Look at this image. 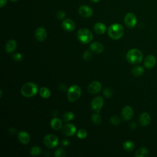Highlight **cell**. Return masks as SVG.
<instances>
[{
  "mask_svg": "<svg viewBox=\"0 0 157 157\" xmlns=\"http://www.w3.org/2000/svg\"><path fill=\"white\" fill-rule=\"evenodd\" d=\"M38 86L33 82L25 84L21 88L22 95L26 98H30L35 96L38 92Z\"/></svg>",
  "mask_w": 157,
  "mask_h": 157,
  "instance_id": "cell-1",
  "label": "cell"
},
{
  "mask_svg": "<svg viewBox=\"0 0 157 157\" xmlns=\"http://www.w3.org/2000/svg\"><path fill=\"white\" fill-rule=\"evenodd\" d=\"M108 35L114 40L120 39L124 34V29L119 24H112L108 28Z\"/></svg>",
  "mask_w": 157,
  "mask_h": 157,
  "instance_id": "cell-2",
  "label": "cell"
},
{
  "mask_svg": "<svg viewBox=\"0 0 157 157\" xmlns=\"http://www.w3.org/2000/svg\"><path fill=\"white\" fill-rule=\"evenodd\" d=\"M142 53L137 49H132L126 53V59L131 64H137L142 60Z\"/></svg>",
  "mask_w": 157,
  "mask_h": 157,
  "instance_id": "cell-3",
  "label": "cell"
},
{
  "mask_svg": "<svg viewBox=\"0 0 157 157\" xmlns=\"http://www.w3.org/2000/svg\"><path fill=\"white\" fill-rule=\"evenodd\" d=\"M93 38L92 33L87 28H82L77 32V38L82 44H86L90 42Z\"/></svg>",
  "mask_w": 157,
  "mask_h": 157,
  "instance_id": "cell-4",
  "label": "cell"
},
{
  "mask_svg": "<svg viewBox=\"0 0 157 157\" xmlns=\"http://www.w3.org/2000/svg\"><path fill=\"white\" fill-rule=\"evenodd\" d=\"M81 95V89L77 86H72L68 90L67 97L70 102L76 101Z\"/></svg>",
  "mask_w": 157,
  "mask_h": 157,
  "instance_id": "cell-5",
  "label": "cell"
},
{
  "mask_svg": "<svg viewBox=\"0 0 157 157\" xmlns=\"http://www.w3.org/2000/svg\"><path fill=\"white\" fill-rule=\"evenodd\" d=\"M44 144L49 148H53L58 144V139L54 134H47L44 138Z\"/></svg>",
  "mask_w": 157,
  "mask_h": 157,
  "instance_id": "cell-6",
  "label": "cell"
},
{
  "mask_svg": "<svg viewBox=\"0 0 157 157\" xmlns=\"http://www.w3.org/2000/svg\"><path fill=\"white\" fill-rule=\"evenodd\" d=\"M104 105L103 98L101 97H95L92 101L91 108L95 112L100 113Z\"/></svg>",
  "mask_w": 157,
  "mask_h": 157,
  "instance_id": "cell-7",
  "label": "cell"
},
{
  "mask_svg": "<svg viewBox=\"0 0 157 157\" xmlns=\"http://www.w3.org/2000/svg\"><path fill=\"white\" fill-rule=\"evenodd\" d=\"M124 23L128 28H134L137 24V19L136 16L131 13L126 14L124 19Z\"/></svg>",
  "mask_w": 157,
  "mask_h": 157,
  "instance_id": "cell-8",
  "label": "cell"
},
{
  "mask_svg": "<svg viewBox=\"0 0 157 157\" xmlns=\"http://www.w3.org/2000/svg\"><path fill=\"white\" fill-rule=\"evenodd\" d=\"M77 131L76 127L72 123H68L62 127L63 133L67 136H72L75 134Z\"/></svg>",
  "mask_w": 157,
  "mask_h": 157,
  "instance_id": "cell-9",
  "label": "cell"
},
{
  "mask_svg": "<svg viewBox=\"0 0 157 157\" xmlns=\"http://www.w3.org/2000/svg\"><path fill=\"white\" fill-rule=\"evenodd\" d=\"M102 89L101 84L98 81H94L90 84L88 87V91L91 94H97Z\"/></svg>",
  "mask_w": 157,
  "mask_h": 157,
  "instance_id": "cell-10",
  "label": "cell"
},
{
  "mask_svg": "<svg viewBox=\"0 0 157 157\" xmlns=\"http://www.w3.org/2000/svg\"><path fill=\"white\" fill-rule=\"evenodd\" d=\"M90 49L93 53L99 54V53H102L104 51V47L101 42H98V41H95L90 44Z\"/></svg>",
  "mask_w": 157,
  "mask_h": 157,
  "instance_id": "cell-11",
  "label": "cell"
},
{
  "mask_svg": "<svg viewBox=\"0 0 157 157\" xmlns=\"http://www.w3.org/2000/svg\"><path fill=\"white\" fill-rule=\"evenodd\" d=\"M35 37H36V39L39 42L44 41L47 38V32L46 29L42 27L38 28L36 30Z\"/></svg>",
  "mask_w": 157,
  "mask_h": 157,
  "instance_id": "cell-12",
  "label": "cell"
},
{
  "mask_svg": "<svg viewBox=\"0 0 157 157\" xmlns=\"http://www.w3.org/2000/svg\"><path fill=\"white\" fill-rule=\"evenodd\" d=\"M133 110L131 107L126 106L122 111V115L124 120H130L133 116Z\"/></svg>",
  "mask_w": 157,
  "mask_h": 157,
  "instance_id": "cell-13",
  "label": "cell"
},
{
  "mask_svg": "<svg viewBox=\"0 0 157 157\" xmlns=\"http://www.w3.org/2000/svg\"><path fill=\"white\" fill-rule=\"evenodd\" d=\"M78 13L84 17L89 18L93 15V11L87 6H82L78 9Z\"/></svg>",
  "mask_w": 157,
  "mask_h": 157,
  "instance_id": "cell-14",
  "label": "cell"
},
{
  "mask_svg": "<svg viewBox=\"0 0 157 157\" xmlns=\"http://www.w3.org/2000/svg\"><path fill=\"white\" fill-rule=\"evenodd\" d=\"M63 28L68 32L72 31L75 29V23L71 19H64L62 22Z\"/></svg>",
  "mask_w": 157,
  "mask_h": 157,
  "instance_id": "cell-15",
  "label": "cell"
},
{
  "mask_svg": "<svg viewBox=\"0 0 157 157\" xmlns=\"http://www.w3.org/2000/svg\"><path fill=\"white\" fill-rule=\"evenodd\" d=\"M156 58L153 55H147L144 60V66L148 69L153 68L156 64Z\"/></svg>",
  "mask_w": 157,
  "mask_h": 157,
  "instance_id": "cell-16",
  "label": "cell"
},
{
  "mask_svg": "<svg viewBox=\"0 0 157 157\" xmlns=\"http://www.w3.org/2000/svg\"><path fill=\"white\" fill-rule=\"evenodd\" d=\"M18 138L20 142L25 145L28 144L30 141V136L29 134L25 131H22L18 133Z\"/></svg>",
  "mask_w": 157,
  "mask_h": 157,
  "instance_id": "cell-17",
  "label": "cell"
},
{
  "mask_svg": "<svg viewBox=\"0 0 157 157\" xmlns=\"http://www.w3.org/2000/svg\"><path fill=\"white\" fill-rule=\"evenodd\" d=\"M151 119L150 115L147 112H143L141 114L139 119V123L141 126H145L148 125L150 122Z\"/></svg>",
  "mask_w": 157,
  "mask_h": 157,
  "instance_id": "cell-18",
  "label": "cell"
},
{
  "mask_svg": "<svg viewBox=\"0 0 157 157\" xmlns=\"http://www.w3.org/2000/svg\"><path fill=\"white\" fill-rule=\"evenodd\" d=\"M16 48H17V42L14 40L10 39L6 42L5 49L8 53H11L14 52L16 50Z\"/></svg>",
  "mask_w": 157,
  "mask_h": 157,
  "instance_id": "cell-19",
  "label": "cell"
},
{
  "mask_svg": "<svg viewBox=\"0 0 157 157\" xmlns=\"http://www.w3.org/2000/svg\"><path fill=\"white\" fill-rule=\"evenodd\" d=\"M94 31L98 35H103L106 31V27L105 25L101 22H98L95 24L93 27Z\"/></svg>",
  "mask_w": 157,
  "mask_h": 157,
  "instance_id": "cell-20",
  "label": "cell"
},
{
  "mask_svg": "<svg viewBox=\"0 0 157 157\" xmlns=\"http://www.w3.org/2000/svg\"><path fill=\"white\" fill-rule=\"evenodd\" d=\"M50 126L53 130L57 131L63 127V123L60 119L54 118L50 122Z\"/></svg>",
  "mask_w": 157,
  "mask_h": 157,
  "instance_id": "cell-21",
  "label": "cell"
},
{
  "mask_svg": "<svg viewBox=\"0 0 157 157\" xmlns=\"http://www.w3.org/2000/svg\"><path fill=\"white\" fill-rule=\"evenodd\" d=\"M144 68L141 66H136L134 68H133L131 70V72L133 75L136 77H139L142 75L144 74Z\"/></svg>",
  "mask_w": 157,
  "mask_h": 157,
  "instance_id": "cell-22",
  "label": "cell"
},
{
  "mask_svg": "<svg viewBox=\"0 0 157 157\" xmlns=\"http://www.w3.org/2000/svg\"><path fill=\"white\" fill-rule=\"evenodd\" d=\"M148 155V150L145 147H141L139 148L136 152L135 156L136 157H146Z\"/></svg>",
  "mask_w": 157,
  "mask_h": 157,
  "instance_id": "cell-23",
  "label": "cell"
},
{
  "mask_svg": "<svg viewBox=\"0 0 157 157\" xmlns=\"http://www.w3.org/2000/svg\"><path fill=\"white\" fill-rule=\"evenodd\" d=\"M39 94L42 98L47 99L50 96V91L47 87H41L39 89Z\"/></svg>",
  "mask_w": 157,
  "mask_h": 157,
  "instance_id": "cell-24",
  "label": "cell"
},
{
  "mask_svg": "<svg viewBox=\"0 0 157 157\" xmlns=\"http://www.w3.org/2000/svg\"><path fill=\"white\" fill-rule=\"evenodd\" d=\"M123 148L125 150L128 152H131L133 150L134 148V143L131 141H126L123 143Z\"/></svg>",
  "mask_w": 157,
  "mask_h": 157,
  "instance_id": "cell-25",
  "label": "cell"
},
{
  "mask_svg": "<svg viewBox=\"0 0 157 157\" xmlns=\"http://www.w3.org/2000/svg\"><path fill=\"white\" fill-rule=\"evenodd\" d=\"M92 121L96 125H100L102 122V119L99 113H94L92 115Z\"/></svg>",
  "mask_w": 157,
  "mask_h": 157,
  "instance_id": "cell-26",
  "label": "cell"
},
{
  "mask_svg": "<svg viewBox=\"0 0 157 157\" xmlns=\"http://www.w3.org/2000/svg\"><path fill=\"white\" fill-rule=\"evenodd\" d=\"M74 119V114L72 112H67L63 115V120L65 122H68Z\"/></svg>",
  "mask_w": 157,
  "mask_h": 157,
  "instance_id": "cell-27",
  "label": "cell"
},
{
  "mask_svg": "<svg viewBox=\"0 0 157 157\" xmlns=\"http://www.w3.org/2000/svg\"><path fill=\"white\" fill-rule=\"evenodd\" d=\"M42 152L41 148L38 146H33L30 149V153L33 156H38Z\"/></svg>",
  "mask_w": 157,
  "mask_h": 157,
  "instance_id": "cell-28",
  "label": "cell"
},
{
  "mask_svg": "<svg viewBox=\"0 0 157 157\" xmlns=\"http://www.w3.org/2000/svg\"><path fill=\"white\" fill-rule=\"evenodd\" d=\"M77 136L78 138H79L81 139H84L87 136V132L84 129H81L77 131Z\"/></svg>",
  "mask_w": 157,
  "mask_h": 157,
  "instance_id": "cell-29",
  "label": "cell"
},
{
  "mask_svg": "<svg viewBox=\"0 0 157 157\" xmlns=\"http://www.w3.org/2000/svg\"><path fill=\"white\" fill-rule=\"evenodd\" d=\"M55 156L56 157H64L66 156V152L62 148H58L55 152Z\"/></svg>",
  "mask_w": 157,
  "mask_h": 157,
  "instance_id": "cell-30",
  "label": "cell"
},
{
  "mask_svg": "<svg viewBox=\"0 0 157 157\" xmlns=\"http://www.w3.org/2000/svg\"><path fill=\"white\" fill-rule=\"evenodd\" d=\"M111 123L114 125H118L120 123V120L117 116H112L111 118Z\"/></svg>",
  "mask_w": 157,
  "mask_h": 157,
  "instance_id": "cell-31",
  "label": "cell"
},
{
  "mask_svg": "<svg viewBox=\"0 0 157 157\" xmlns=\"http://www.w3.org/2000/svg\"><path fill=\"white\" fill-rule=\"evenodd\" d=\"M13 58L16 61H20L23 59V55L20 53H16L13 55Z\"/></svg>",
  "mask_w": 157,
  "mask_h": 157,
  "instance_id": "cell-32",
  "label": "cell"
},
{
  "mask_svg": "<svg viewBox=\"0 0 157 157\" xmlns=\"http://www.w3.org/2000/svg\"><path fill=\"white\" fill-rule=\"evenodd\" d=\"M103 95L107 98H110L112 96V92L109 88H106L103 90Z\"/></svg>",
  "mask_w": 157,
  "mask_h": 157,
  "instance_id": "cell-33",
  "label": "cell"
},
{
  "mask_svg": "<svg viewBox=\"0 0 157 157\" xmlns=\"http://www.w3.org/2000/svg\"><path fill=\"white\" fill-rule=\"evenodd\" d=\"M92 57V55L91 52L88 50L86 51L83 55V58L84 60H86V61L90 60Z\"/></svg>",
  "mask_w": 157,
  "mask_h": 157,
  "instance_id": "cell-34",
  "label": "cell"
},
{
  "mask_svg": "<svg viewBox=\"0 0 157 157\" xmlns=\"http://www.w3.org/2000/svg\"><path fill=\"white\" fill-rule=\"evenodd\" d=\"M66 16V14L64 12L62 11H60L58 12L57 13V17L58 19H60V20H62V19H64V18Z\"/></svg>",
  "mask_w": 157,
  "mask_h": 157,
  "instance_id": "cell-35",
  "label": "cell"
},
{
  "mask_svg": "<svg viewBox=\"0 0 157 157\" xmlns=\"http://www.w3.org/2000/svg\"><path fill=\"white\" fill-rule=\"evenodd\" d=\"M7 3V0H1V2H0V7L2 8L6 5Z\"/></svg>",
  "mask_w": 157,
  "mask_h": 157,
  "instance_id": "cell-36",
  "label": "cell"
},
{
  "mask_svg": "<svg viewBox=\"0 0 157 157\" xmlns=\"http://www.w3.org/2000/svg\"><path fill=\"white\" fill-rule=\"evenodd\" d=\"M62 144L64 145H68L69 144V142L68 141H67V140L65 139V140L62 141Z\"/></svg>",
  "mask_w": 157,
  "mask_h": 157,
  "instance_id": "cell-37",
  "label": "cell"
},
{
  "mask_svg": "<svg viewBox=\"0 0 157 157\" xmlns=\"http://www.w3.org/2000/svg\"><path fill=\"white\" fill-rule=\"evenodd\" d=\"M9 131V132H10L11 134H15L16 133V132H17L16 130L14 128H11Z\"/></svg>",
  "mask_w": 157,
  "mask_h": 157,
  "instance_id": "cell-38",
  "label": "cell"
},
{
  "mask_svg": "<svg viewBox=\"0 0 157 157\" xmlns=\"http://www.w3.org/2000/svg\"><path fill=\"white\" fill-rule=\"evenodd\" d=\"M91 1L94 3H98V2H100V0H91Z\"/></svg>",
  "mask_w": 157,
  "mask_h": 157,
  "instance_id": "cell-39",
  "label": "cell"
},
{
  "mask_svg": "<svg viewBox=\"0 0 157 157\" xmlns=\"http://www.w3.org/2000/svg\"><path fill=\"white\" fill-rule=\"evenodd\" d=\"M0 93H1V95H0V97H2V94H3L2 90H0Z\"/></svg>",
  "mask_w": 157,
  "mask_h": 157,
  "instance_id": "cell-40",
  "label": "cell"
},
{
  "mask_svg": "<svg viewBox=\"0 0 157 157\" xmlns=\"http://www.w3.org/2000/svg\"><path fill=\"white\" fill-rule=\"evenodd\" d=\"M11 1L13 2H16L17 1H18V0H11Z\"/></svg>",
  "mask_w": 157,
  "mask_h": 157,
  "instance_id": "cell-41",
  "label": "cell"
}]
</instances>
